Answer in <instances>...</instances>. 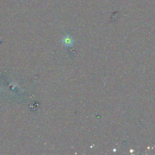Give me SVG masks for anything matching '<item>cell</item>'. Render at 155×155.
<instances>
[{"instance_id": "cell-1", "label": "cell", "mask_w": 155, "mask_h": 155, "mask_svg": "<svg viewBox=\"0 0 155 155\" xmlns=\"http://www.w3.org/2000/svg\"><path fill=\"white\" fill-rule=\"evenodd\" d=\"M61 42L62 44L66 47H71L74 44L75 40L72 37L71 35H70L69 34H67L62 38Z\"/></svg>"}]
</instances>
